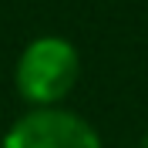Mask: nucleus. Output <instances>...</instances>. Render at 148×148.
<instances>
[{
    "label": "nucleus",
    "instance_id": "f257e3e1",
    "mask_svg": "<svg viewBox=\"0 0 148 148\" xmlns=\"http://www.w3.org/2000/svg\"><path fill=\"white\" fill-rule=\"evenodd\" d=\"M81 74L77 47L64 37H37L24 47L17 61V91L34 108H54L61 98L71 94Z\"/></svg>",
    "mask_w": 148,
    "mask_h": 148
},
{
    "label": "nucleus",
    "instance_id": "f03ea898",
    "mask_svg": "<svg viewBox=\"0 0 148 148\" xmlns=\"http://www.w3.org/2000/svg\"><path fill=\"white\" fill-rule=\"evenodd\" d=\"M0 148H101V138L74 111L34 108L10 125Z\"/></svg>",
    "mask_w": 148,
    "mask_h": 148
}]
</instances>
